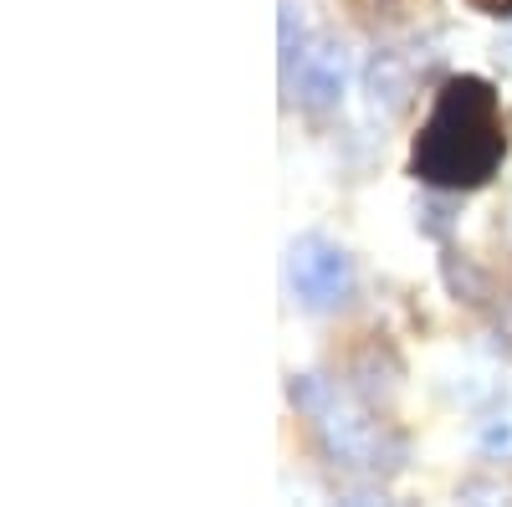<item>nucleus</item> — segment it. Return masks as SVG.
Wrapping results in <instances>:
<instances>
[{
  "mask_svg": "<svg viewBox=\"0 0 512 507\" xmlns=\"http://www.w3.org/2000/svg\"><path fill=\"white\" fill-rule=\"evenodd\" d=\"M507 159V123L487 77H446L431 118L415 134L410 175L431 190H482Z\"/></svg>",
  "mask_w": 512,
  "mask_h": 507,
  "instance_id": "obj_1",
  "label": "nucleus"
},
{
  "mask_svg": "<svg viewBox=\"0 0 512 507\" xmlns=\"http://www.w3.org/2000/svg\"><path fill=\"white\" fill-rule=\"evenodd\" d=\"M292 400L303 405L308 415H318V431H323V441H328V451L338 461H349V467H379V451H384L379 420H369L354 400L328 390L318 374L292 379Z\"/></svg>",
  "mask_w": 512,
  "mask_h": 507,
  "instance_id": "obj_2",
  "label": "nucleus"
},
{
  "mask_svg": "<svg viewBox=\"0 0 512 507\" xmlns=\"http://www.w3.org/2000/svg\"><path fill=\"white\" fill-rule=\"evenodd\" d=\"M287 277H292V292L313 313L344 308L349 292H354V262H349V251L333 246L328 236H297L292 251H287Z\"/></svg>",
  "mask_w": 512,
  "mask_h": 507,
  "instance_id": "obj_3",
  "label": "nucleus"
},
{
  "mask_svg": "<svg viewBox=\"0 0 512 507\" xmlns=\"http://www.w3.org/2000/svg\"><path fill=\"white\" fill-rule=\"evenodd\" d=\"M338 93H344V57L333 47H323L303 62V72H297V98H303V108L323 113V108L338 103Z\"/></svg>",
  "mask_w": 512,
  "mask_h": 507,
  "instance_id": "obj_4",
  "label": "nucleus"
},
{
  "mask_svg": "<svg viewBox=\"0 0 512 507\" xmlns=\"http://www.w3.org/2000/svg\"><path fill=\"white\" fill-rule=\"evenodd\" d=\"M472 11L497 16V21H512V0H472Z\"/></svg>",
  "mask_w": 512,
  "mask_h": 507,
  "instance_id": "obj_5",
  "label": "nucleus"
},
{
  "mask_svg": "<svg viewBox=\"0 0 512 507\" xmlns=\"http://www.w3.org/2000/svg\"><path fill=\"white\" fill-rule=\"evenodd\" d=\"M482 446H487V451H497V446H512V431H507V426H492V431L482 436Z\"/></svg>",
  "mask_w": 512,
  "mask_h": 507,
  "instance_id": "obj_6",
  "label": "nucleus"
}]
</instances>
